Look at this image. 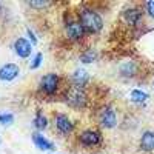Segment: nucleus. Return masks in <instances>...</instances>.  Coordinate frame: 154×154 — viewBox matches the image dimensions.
Here are the masks:
<instances>
[{"mask_svg": "<svg viewBox=\"0 0 154 154\" xmlns=\"http://www.w3.org/2000/svg\"><path fill=\"white\" fill-rule=\"evenodd\" d=\"M12 48H14V53L19 59H28L32 53V43L25 37H17Z\"/></svg>", "mask_w": 154, "mask_h": 154, "instance_id": "8", "label": "nucleus"}, {"mask_svg": "<svg viewBox=\"0 0 154 154\" xmlns=\"http://www.w3.org/2000/svg\"><path fill=\"white\" fill-rule=\"evenodd\" d=\"M69 79H71V85L85 89V86H86L88 82H89V74H88V71L83 69V68H75V69L72 71V74H71Z\"/></svg>", "mask_w": 154, "mask_h": 154, "instance_id": "11", "label": "nucleus"}, {"mask_svg": "<svg viewBox=\"0 0 154 154\" xmlns=\"http://www.w3.org/2000/svg\"><path fill=\"white\" fill-rule=\"evenodd\" d=\"M26 35H28V40L32 43V46H34V45H37V37H35V34L32 32V29H31V28H26Z\"/></svg>", "mask_w": 154, "mask_h": 154, "instance_id": "20", "label": "nucleus"}, {"mask_svg": "<svg viewBox=\"0 0 154 154\" xmlns=\"http://www.w3.org/2000/svg\"><path fill=\"white\" fill-rule=\"evenodd\" d=\"M42 62H43V54H42V53H37V54L34 56V59L31 60V63H29V69H37V68H40Z\"/></svg>", "mask_w": 154, "mask_h": 154, "instance_id": "18", "label": "nucleus"}, {"mask_svg": "<svg viewBox=\"0 0 154 154\" xmlns=\"http://www.w3.org/2000/svg\"><path fill=\"white\" fill-rule=\"evenodd\" d=\"M145 6H146V12H148V14H149V16H151V17L154 19V0H151V2H148V3L145 5Z\"/></svg>", "mask_w": 154, "mask_h": 154, "instance_id": "21", "label": "nucleus"}, {"mask_svg": "<svg viewBox=\"0 0 154 154\" xmlns=\"http://www.w3.org/2000/svg\"><path fill=\"white\" fill-rule=\"evenodd\" d=\"M59 88H60V77L56 72H46L38 80V89H40V93L46 96L56 94L59 91Z\"/></svg>", "mask_w": 154, "mask_h": 154, "instance_id": "4", "label": "nucleus"}, {"mask_svg": "<svg viewBox=\"0 0 154 154\" xmlns=\"http://www.w3.org/2000/svg\"><path fill=\"white\" fill-rule=\"evenodd\" d=\"M16 122V117H14V114L12 112H0V125L5 126V128H9L12 126Z\"/></svg>", "mask_w": 154, "mask_h": 154, "instance_id": "17", "label": "nucleus"}, {"mask_svg": "<svg viewBox=\"0 0 154 154\" xmlns=\"http://www.w3.org/2000/svg\"><path fill=\"white\" fill-rule=\"evenodd\" d=\"M0 145H2V136H0Z\"/></svg>", "mask_w": 154, "mask_h": 154, "instance_id": "22", "label": "nucleus"}, {"mask_svg": "<svg viewBox=\"0 0 154 154\" xmlns=\"http://www.w3.org/2000/svg\"><path fill=\"white\" fill-rule=\"evenodd\" d=\"M0 11H2V3H0Z\"/></svg>", "mask_w": 154, "mask_h": 154, "instance_id": "23", "label": "nucleus"}, {"mask_svg": "<svg viewBox=\"0 0 154 154\" xmlns=\"http://www.w3.org/2000/svg\"><path fill=\"white\" fill-rule=\"evenodd\" d=\"M32 125H34V128H35L38 133H43L46 128H48L49 122H48V117L42 111H37L35 116H34V119H32Z\"/></svg>", "mask_w": 154, "mask_h": 154, "instance_id": "14", "label": "nucleus"}, {"mask_svg": "<svg viewBox=\"0 0 154 154\" xmlns=\"http://www.w3.org/2000/svg\"><path fill=\"white\" fill-rule=\"evenodd\" d=\"M97 120L99 125L105 130H111L117 125V114H116V109L111 105H105L99 112H97Z\"/></svg>", "mask_w": 154, "mask_h": 154, "instance_id": "5", "label": "nucleus"}, {"mask_svg": "<svg viewBox=\"0 0 154 154\" xmlns=\"http://www.w3.org/2000/svg\"><path fill=\"white\" fill-rule=\"evenodd\" d=\"M123 17H125L128 25L137 26V25L140 23V20H142V17H143V12L140 9H137V8H130V9H126L123 12Z\"/></svg>", "mask_w": 154, "mask_h": 154, "instance_id": "12", "label": "nucleus"}, {"mask_svg": "<svg viewBox=\"0 0 154 154\" xmlns=\"http://www.w3.org/2000/svg\"><path fill=\"white\" fill-rule=\"evenodd\" d=\"M77 20L80 22L86 34H97L103 28V19L99 12L89 6H83L77 11Z\"/></svg>", "mask_w": 154, "mask_h": 154, "instance_id": "1", "label": "nucleus"}, {"mask_svg": "<svg viewBox=\"0 0 154 154\" xmlns=\"http://www.w3.org/2000/svg\"><path fill=\"white\" fill-rule=\"evenodd\" d=\"M63 34L71 42H82L86 35V31L77 19H69L63 23Z\"/></svg>", "mask_w": 154, "mask_h": 154, "instance_id": "3", "label": "nucleus"}, {"mask_svg": "<svg viewBox=\"0 0 154 154\" xmlns=\"http://www.w3.org/2000/svg\"><path fill=\"white\" fill-rule=\"evenodd\" d=\"M20 74V66L17 63H5L0 66V82H12Z\"/></svg>", "mask_w": 154, "mask_h": 154, "instance_id": "9", "label": "nucleus"}, {"mask_svg": "<svg viewBox=\"0 0 154 154\" xmlns=\"http://www.w3.org/2000/svg\"><path fill=\"white\" fill-rule=\"evenodd\" d=\"M31 139H32V143L35 145V148L40 149V151H54L56 149L54 143L51 142L48 137H45L42 133H38V131H34L31 134Z\"/></svg>", "mask_w": 154, "mask_h": 154, "instance_id": "10", "label": "nucleus"}, {"mask_svg": "<svg viewBox=\"0 0 154 154\" xmlns=\"http://www.w3.org/2000/svg\"><path fill=\"white\" fill-rule=\"evenodd\" d=\"M63 102H65L69 108H72L75 111H80L88 103V94L83 88L69 85V86L65 88V91H63Z\"/></svg>", "mask_w": 154, "mask_h": 154, "instance_id": "2", "label": "nucleus"}, {"mask_svg": "<svg viewBox=\"0 0 154 154\" xmlns=\"http://www.w3.org/2000/svg\"><path fill=\"white\" fill-rule=\"evenodd\" d=\"M79 59H80V62L83 63V65H89V63H94L97 60V53L94 49H85Z\"/></svg>", "mask_w": 154, "mask_h": 154, "instance_id": "15", "label": "nucleus"}, {"mask_svg": "<svg viewBox=\"0 0 154 154\" xmlns=\"http://www.w3.org/2000/svg\"><path fill=\"white\" fill-rule=\"evenodd\" d=\"M26 5L32 9H45V8L51 6L49 2H43V0H38V2H26Z\"/></svg>", "mask_w": 154, "mask_h": 154, "instance_id": "19", "label": "nucleus"}, {"mask_svg": "<svg viewBox=\"0 0 154 154\" xmlns=\"http://www.w3.org/2000/svg\"><path fill=\"white\" fill-rule=\"evenodd\" d=\"M130 97H131L133 102H136V103H142V102H146L149 99V96L145 91H142V89H133Z\"/></svg>", "mask_w": 154, "mask_h": 154, "instance_id": "16", "label": "nucleus"}, {"mask_svg": "<svg viewBox=\"0 0 154 154\" xmlns=\"http://www.w3.org/2000/svg\"><path fill=\"white\" fill-rule=\"evenodd\" d=\"M140 149L145 152H151L154 151V131H145L140 137V143H139Z\"/></svg>", "mask_w": 154, "mask_h": 154, "instance_id": "13", "label": "nucleus"}, {"mask_svg": "<svg viewBox=\"0 0 154 154\" xmlns=\"http://www.w3.org/2000/svg\"><path fill=\"white\" fill-rule=\"evenodd\" d=\"M54 126L62 136H69L74 131V122L65 112H54Z\"/></svg>", "mask_w": 154, "mask_h": 154, "instance_id": "6", "label": "nucleus"}, {"mask_svg": "<svg viewBox=\"0 0 154 154\" xmlns=\"http://www.w3.org/2000/svg\"><path fill=\"white\" fill-rule=\"evenodd\" d=\"M100 133L97 130H93V128H88V130H83L77 134V142H79L82 146H86V148H93V146H97L100 143Z\"/></svg>", "mask_w": 154, "mask_h": 154, "instance_id": "7", "label": "nucleus"}]
</instances>
